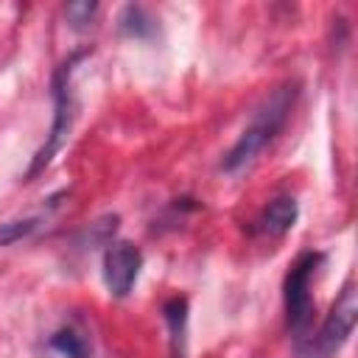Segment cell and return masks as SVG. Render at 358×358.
Segmentation results:
<instances>
[{
  "label": "cell",
  "instance_id": "cell-1",
  "mask_svg": "<svg viewBox=\"0 0 358 358\" xmlns=\"http://www.w3.org/2000/svg\"><path fill=\"white\" fill-rule=\"evenodd\" d=\"M294 95H296L294 87H280V90H274L263 101V106L255 112L252 123L241 131V137L235 140V145L224 154V159H221V171L224 173H238V171H243L246 165H252L257 159V154L285 126V117H288V112L294 106Z\"/></svg>",
  "mask_w": 358,
  "mask_h": 358
},
{
  "label": "cell",
  "instance_id": "cell-2",
  "mask_svg": "<svg viewBox=\"0 0 358 358\" xmlns=\"http://www.w3.org/2000/svg\"><path fill=\"white\" fill-rule=\"evenodd\" d=\"M324 260L322 252H302L291 271L285 274V319H288V330L294 333V338L302 344L310 333V322H313V296H310V282L319 271V263Z\"/></svg>",
  "mask_w": 358,
  "mask_h": 358
},
{
  "label": "cell",
  "instance_id": "cell-3",
  "mask_svg": "<svg viewBox=\"0 0 358 358\" xmlns=\"http://www.w3.org/2000/svg\"><path fill=\"white\" fill-rule=\"evenodd\" d=\"M76 59L64 62L53 76V123H50V134H48L45 145L36 151V157L31 159V168L25 171V179H34L36 173H42L50 165V159L59 154V148L67 143V137H70L73 117H76V101H73V90H70V70H73Z\"/></svg>",
  "mask_w": 358,
  "mask_h": 358
},
{
  "label": "cell",
  "instance_id": "cell-4",
  "mask_svg": "<svg viewBox=\"0 0 358 358\" xmlns=\"http://www.w3.org/2000/svg\"><path fill=\"white\" fill-rule=\"evenodd\" d=\"M355 319H358V296L352 282H347L341 296L333 302L330 313L324 316L319 333L310 338V358H333L352 336Z\"/></svg>",
  "mask_w": 358,
  "mask_h": 358
},
{
  "label": "cell",
  "instance_id": "cell-5",
  "mask_svg": "<svg viewBox=\"0 0 358 358\" xmlns=\"http://www.w3.org/2000/svg\"><path fill=\"white\" fill-rule=\"evenodd\" d=\"M143 268V252L129 241H115L103 252V282L112 296H129Z\"/></svg>",
  "mask_w": 358,
  "mask_h": 358
},
{
  "label": "cell",
  "instance_id": "cell-6",
  "mask_svg": "<svg viewBox=\"0 0 358 358\" xmlns=\"http://www.w3.org/2000/svg\"><path fill=\"white\" fill-rule=\"evenodd\" d=\"M296 215H299L296 199L280 196V199L268 201L263 207V213L255 218V232L257 235H266V238H280V235H285L296 224Z\"/></svg>",
  "mask_w": 358,
  "mask_h": 358
},
{
  "label": "cell",
  "instance_id": "cell-7",
  "mask_svg": "<svg viewBox=\"0 0 358 358\" xmlns=\"http://www.w3.org/2000/svg\"><path fill=\"white\" fill-rule=\"evenodd\" d=\"M50 347H53L59 355H64V358H90V344H87V338H84L81 333L70 330V327L53 333V336H50Z\"/></svg>",
  "mask_w": 358,
  "mask_h": 358
},
{
  "label": "cell",
  "instance_id": "cell-8",
  "mask_svg": "<svg viewBox=\"0 0 358 358\" xmlns=\"http://www.w3.org/2000/svg\"><path fill=\"white\" fill-rule=\"evenodd\" d=\"M39 221H42V215H28V218H17V221L0 224V246H11V243L28 238L39 227Z\"/></svg>",
  "mask_w": 358,
  "mask_h": 358
},
{
  "label": "cell",
  "instance_id": "cell-9",
  "mask_svg": "<svg viewBox=\"0 0 358 358\" xmlns=\"http://www.w3.org/2000/svg\"><path fill=\"white\" fill-rule=\"evenodd\" d=\"M120 28H123L129 36H148V34L154 31L151 17H148L140 6H129V8L123 11V17H120Z\"/></svg>",
  "mask_w": 358,
  "mask_h": 358
},
{
  "label": "cell",
  "instance_id": "cell-10",
  "mask_svg": "<svg viewBox=\"0 0 358 358\" xmlns=\"http://www.w3.org/2000/svg\"><path fill=\"white\" fill-rule=\"evenodd\" d=\"M95 11H98L95 3H70V6L64 8V14H67V20H70L73 28H84V25H90V20L95 17Z\"/></svg>",
  "mask_w": 358,
  "mask_h": 358
}]
</instances>
